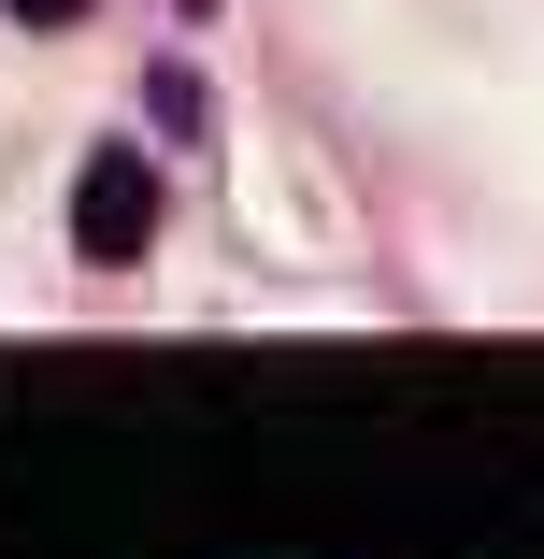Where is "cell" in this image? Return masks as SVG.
Wrapping results in <instances>:
<instances>
[{
  "mask_svg": "<svg viewBox=\"0 0 544 559\" xmlns=\"http://www.w3.org/2000/svg\"><path fill=\"white\" fill-rule=\"evenodd\" d=\"M72 245H86V259H144V245H158V173H144L130 144H100V158L72 173Z\"/></svg>",
  "mask_w": 544,
  "mask_h": 559,
  "instance_id": "cell-1",
  "label": "cell"
},
{
  "mask_svg": "<svg viewBox=\"0 0 544 559\" xmlns=\"http://www.w3.org/2000/svg\"><path fill=\"white\" fill-rule=\"evenodd\" d=\"M0 15H15V29H72L86 0H0Z\"/></svg>",
  "mask_w": 544,
  "mask_h": 559,
  "instance_id": "cell-2",
  "label": "cell"
}]
</instances>
